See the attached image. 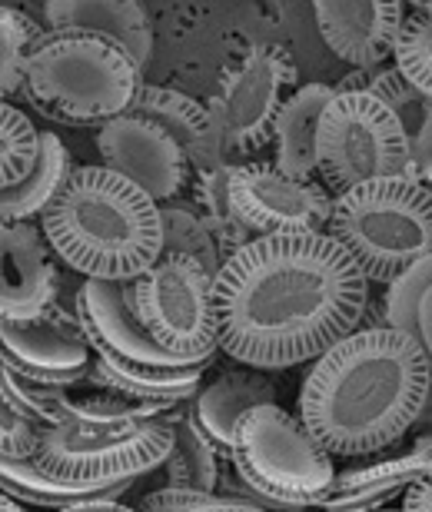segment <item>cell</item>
<instances>
[{
    "label": "cell",
    "instance_id": "6da1fadb",
    "mask_svg": "<svg viewBox=\"0 0 432 512\" xmlns=\"http://www.w3.org/2000/svg\"><path fill=\"white\" fill-rule=\"evenodd\" d=\"M366 313L369 276L329 233L256 237L216 273L220 350L253 370L320 360Z\"/></svg>",
    "mask_w": 432,
    "mask_h": 512
},
{
    "label": "cell",
    "instance_id": "7a4b0ae2",
    "mask_svg": "<svg viewBox=\"0 0 432 512\" xmlns=\"http://www.w3.org/2000/svg\"><path fill=\"white\" fill-rule=\"evenodd\" d=\"M432 393V366L399 326H359L310 363L300 419L339 459L396 449L413 433Z\"/></svg>",
    "mask_w": 432,
    "mask_h": 512
},
{
    "label": "cell",
    "instance_id": "3957f363",
    "mask_svg": "<svg viewBox=\"0 0 432 512\" xmlns=\"http://www.w3.org/2000/svg\"><path fill=\"white\" fill-rule=\"evenodd\" d=\"M40 230L87 280H140L163 256L160 203L110 167H77Z\"/></svg>",
    "mask_w": 432,
    "mask_h": 512
},
{
    "label": "cell",
    "instance_id": "277c9868",
    "mask_svg": "<svg viewBox=\"0 0 432 512\" xmlns=\"http://www.w3.org/2000/svg\"><path fill=\"white\" fill-rule=\"evenodd\" d=\"M143 67L120 40L90 30H47L27 64L24 97L50 120L74 127L133 114Z\"/></svg>",
    "mask_w": 432,
    "mask_h": 512
},
{
    "label": "cell",
    "instance_id": "5b68a950",
    "mask_svg": "<svg viewBox=\"0 0 432 512\" xmlns=\"http://www.w3.org/2000/svg\"><path fill=\"white\" fill-rule=\"evenodd\" d=\"M329 237L363 266L369 283L393 286L432 256V187L409 177H386L336 193Z\"/></svg>",
    "mask_w": 432,
    "mask_h": 512
},
{
    "label": "cell",
    "instance_id": "8992f818",
    "mask_svg": "<svg viewBox=\"0 0 432 512\" xmlns=\"http://www.w3.org/2000/svg\"><path fill=\"white\" fill-rule=\"evenodd\" d=\"M333 453L280 403L250 409L233 429L230 466L266 509L306 512L333 489Z\"/></svg>",
    "mask_w": 432,
    "mask_h": 512
},
{
    "label": "cell",
    "instance_id": "52a82bcc",
    "mask_svg": "<svg viewBox=\"0 0 432 512\" xmlns=\"http://www.w3.org/2000/svg\"><path fill=\"white\" fill-rule=\"evenodd\" d=\"M320 177L343 193L359 183L406 177L409 140L396 110L369 90L339 87L320 120Z\"/></svg>",
    "mask_w": 432,
    "mask_h": 512
},
{
    "label": "cell",
    "instance_id": "ba28073f",
    "mask_svg": "<svg viewBox=\"0 0 432 512\" xmlns=\"http://www.w3.org/2000/svg\"><path fill=\"white\" fill-rule=\"evenodd\" d=\"M183 406V403H180ZM177 409L137 426H54L34 463L44 473L80 486H120L143 479L167 463Z\"/></svg>",
    "mask_w": 432,
    "mask_h": 512
},
{
    "label": "cell",
    "instance_id": "9c48e42d",
    "mask_svg": "<svg viewBox=\"0 0 432 512\" xmlns=\"http://www.w3.org/2000/svg\"><path fill=\"white\" fill-rule=\"evenodd\" d=\"M143 326L163 350L177 356H216V273L183 253H163L150 273L133 280Z\"/></svg>",
    "mask_w": 432,
    "mask_h": 512
},
{
    "label": "cell",
    "instance_id": "30bf717a",
    "mask_svg": "<svg viewBox=\"0 0 432 512\" xmlns=\"http://www.w3.org/2000/svg\"><path fill=\"white\" fill-rule=\"evenodd\" d=\"M296 84V64L280 44H260L226 74L220 97L210 110L220 120L226 147L233 153H253L273 143L276 117Z\"/></svg>",
    "mask_w": 432,
    "mask_h": 512
},
{
    "label": "cell",
    "instance_id": "8fae6325",
    "mask_svg": "<svg viewBox=\"0 0 432 512\" xmlns=\"http://www.w3.org/2000/svg\"><path fill=\"white\" fill-rule=\"evenodd\" d=\"M230 200L236 220L253 237L326 233L336 197L320 180H300L276 163H236Z\"/></svg>",
    "mask_w": 432,
    "mask_h": 512
},
{
    "label": "cell",
    "instance_id": "7c38bea8",
    "mask_svg": "<svg viewBox=\"0 0 432 512\" xmlns=\"http://www.w3.org/2000/svg\"><path fill=\"white\" fill-rule=\"evenodd\" d=\"M0 350L4 366L24 380L44 386H77L90 376L94 346L74 303L57 300L37 320H0Z\"/></svg>",
    "mask_w": 432,
    "mask_h": 512
},
{
    "label": "cell",
    "instance_id": "4fadbf2b",
    "mask_svg": "<svg viewBox=\"0 0 432 512\" xmlns=\"http://www.w3.org/2000/svg\"><path fill=\"white\" fill-rule=\"evenodd\" d=\"M77 316L94 353L120 366H190L210 356H177L153 340L133 300V280H87L74 290Z\"/></svg>",
    "mask_w": 432,
    "mask_h": 512
},
{
    "label": "cell",
    "instance_id": "5bb4252c",
    "mask_svg": "<svg viewBox=\"0 0 432 512\" xmlns=\"http://www.w3.org/2000/svg\"><path fill=\"white\" fill-rule=\"evenodd\" d=\"M97 153L104 167L137 183L157 203L177 200L193 167L180 143L160 124L140 114H123L100 127Z\"/></svg>",
    "mask_w": 432,
    "mask_h": 512
},
{
    "label": "cell",
    "instance_id": "9a60e30c",
    "mask_svg": "<svg viewBox=\"0 0 432 512\" xmlns=\"http://www.w3.org/2000/svg\"><path fill=\"white\" fill-rule=\"evenodd\" d=\"M323 44L356 70H373L396 57L406 27L403 0H313Z\"/></svg>",
    "mask_w": 432,
    "mask_h": 512
},
{
    "label": "cell",
    "instance_id": "2e32d148",
    "mask_svg": "<svg viewBox=\"0 0 432 512\" xmlns=\"http://www.w3.org/2000/svg\"><path fill=\"white\" fill-rule=\"evenodd\" d=\"M4 283H0V320H37L60 300V256L47 233L34 223H0Z\"/></svg>",
    "mask_w": 432,
    "mask_h": 512
},
{
    "label": "cell",
    "instance_id": "e0dca14e",
    "mask_svg": "<svg viewBox=\"0 0 432 512\" xmlns=\"http://www.w3.org/2000/svg\"><path fill=\"white\" fill-rule=\"evenodd\" d=\"M263 403H276L273 380L266 376V370H253V366L240 363L230 366V370H220L213 380L203 383L187 406L207 439L216 446V453L230 463L236 423Z\"/></svg>",
    "mask_w": 432,
    "mask_h": 512
},
{
    "label": "cell",
    "instance_id": "ac0fdd59",
    "mask_svg": "<svg viewBox=\"0 0 432 512\" xmlns=\"http://www.w3.org/2000/svg\"><path fill=\"white\" fill-rule=\"evenodd\" d=\"M133 114L147 117L167 130L200 173L226 167L230 147H226L220 120H216L213 110L203 107L200 100L180 94V90H173V87H143Z\"/></svg>",
    "mask_w": 432,
    "mask_h": 512
},
{
    "label": "cell",
    "instance_id": "d6986e66",
    "mask_svg": "<svg viewBox=\"0 0 432 512\" xmlns=\"http://www.w3.org/2000/svg\"><path fill=\"white\" fill-rule=\"evenodd\" d=\"M47 30H90L120 40L140 67L153 57V24L143 0H44Z\"/></svg>",
    "mask_w": 432,
    "mask_h": 512
},
{
    "label": "cell",
    "instance_id": "ffe728a7",
    "mask_svg": "<svg viewBox=\"0 0 432 512\" xmlns=\"http://www.w3.org/2000/svg\"><path fill=\"white\" fill-rule=\"evenodd\" d=\"M336 97V87L329 84H306L296 87L276 117L273 127V163L290 177L313 180L320 173V153H316V137H320V120L329 100Z\"/></svg>",
    "mask_w": 432,
    "mask_h": 512
},
{
    "label": "cell",
    "instance_id": "44dd1931",
    "mask_svg": "<svg viewBox=\"0 0 432 512\" xmlns=\"http://www.w3.org/2000/svg\"><path fill=\"white\" fill-rule=\"evenodd\" d=\"M353 90H369L379 100H386L396 110L399 124L406 130L409 140V180L429 183L432 187V97H426L423 90H416L403 77V70L396 64L386 70H363V80Z\"/></svg>",
    "mask_w": 432,
    "mask_h": 512
},
{
    "label": "cell",
    "instance_id": "7402d4cb",
    "mask_svg": "<svg viewBox=\"0 0 432 512\" xmlns=\"http://www.w3.org/2000/svg\"><path fill=\"white\" fill-rule=\"evenodd\" d=\"M216 356L190 366H120L94 356L87 383L110 393H123L133 399H147V403H170L180 406L197 396L203 386V376L213 370Z\"/></svg>",
    "mask_w": 432,
    "mask_h": 512
},
{
    "label": "cell",
    "instance_id": "603a6c76",
    "mask_svg": "<svg viewBox=\"0 0 432 512\" xmlns=\"http://www.w3.org/2000/svg\"><path fill=\"white\" fill-rule=\"evenodd\" d=\"M74 163L57 133H40V160L30 170L27 180L4 187L0 193V220L4 223H30L34 217H44L47 207L60 197L67 180L74 177Z\"/></svg>",
    "mask_w": 432,
    "mask_h": 512
},
{
    "label": "cell",
    "instance_id": "cb8c5ba5",
    "mask_svg": "<svg viewBox=\"0 0 432 512\" xmlns=\"http://www.w3.org/2000/svg\"><path fill=\"white\" fill-rule=\"evenodd\" d=\"M187 403L180 406L177 423H173V449H170L167 463L160 466V483L197 489V493H207V496H220L223 456L216 453V446L207 439L197 419H193Z\"/></svg>",
    "mask_w": 432,
    "mask_h": 512
},
{
    "label": "cell",
    "instance_id": "d4e9b609",
    "mask_svg": "<svg viewBox=\"0 0 432 512\" xmlns=\"http://www.w3.org/2000/svg\"><path fill=\"white\" fill-rule=\"evenodd\" d=\"M137 483L140 479L120 486H80L44 473L37 463H0V486H4L7 496H14L27 506H44L54 512L97 503V499H123Z\"/></svg>",
    "mask_w": 432,
    "mask_h": 512
},
{
    "label": "cell",
    "instance_id": "484cf974",
    "mask_svg": "<svg viewBox=\"0 0 432 512\" xmlns=\"http://www.w3.org/2000/svg\"><path fill=\"white\" fill-rule=\"evenodd\" d=\"M386 320L413 336L432 366V256L386 286Z\"/></svg>",
    "mask_w": 432,
    "mask_h": 512
},
{
    "label": "cell",
    "instance_id": "4316f807",
    "mask_svg": "<svg viewBox=\"0 0 432 512\" xmlns=\"http://www.w3.org/2000/svg\"><path fill=\"white\" fill-rule=\"evenodd\" d=\"M160 217H163V253L193 256L210 273L223 270L226 260L220 247H216V237L210 233V223L203 217V210L183 200H167L160 203Z\"/></svg>",
    "mask_w": 432,
    "mask_h": 512
},
{
    "label": "cell",
    "instance_id": "83f0119b",
    "mask_svg": "<svg viewBox=\"0 0 432 512\" xmlns=\"http://www.w3.org/2000/svg\"><path fill=\"white\" fill-rule=\"evenodd\" d=\"M40 40H44V27L34 17L14 7L0 10V94H4V100L24 94L27 64Z\"/></svg>",
    "mask_w": 432,
    "mask_h": 512
},
{
    "label": "cell",
    "instance_id": "f1b7e54d",
    "mask_svg": "<svg viewBox=\"0 0 432 512\" xmlns=\"http://www.w3.org/2000/svg\"><path fill=\"white\" fill-rule=\"evenodd\" d=\"M40 160V130L10 100L0 107V187L27 180Z\"/></svg>",
    "mask_w": 432,
    "mask_h": 512
},
{
    "label": "cell",
    "instance_id": "f546056e",
    "mask_svg": "<svg viewBox=\"0 0 432 512\" xmlns=\"http://www.w3.org/2000/svg\"><path fill=\"white\" fill-rule=\"evenodd\" d=\"M74 389V386H70ZM67 386H44L34 380H24L14 370L4 366V380H0V396H4V406H10L14 413L34 419L37 426L54 429L64 426V409H67Z\"/></svg>",
    "mask_w": 432,
    "mask_h": 512
},
{
    "label": "cell",
    "instance_id": "4dcf8cb0",
    "mask_svg": "<svg viewBox=\"0 0 432 512\" xmlns=\"http://www.w3.org/2000/svg\"><path fill=\"white\" fill-rule=\"evenodd\" d=\"M393 64L403 70V77L416 90H423L426 97H432V27L426 14L406 17Z\"/></svg>",
    "mask_w": 432,
    "mask_h": 512
},
{
    "label": "cell",
    "instance_id": "1f68e13d",
    "mask_svg": "<svg viewBox=\"0 0 432 512\" xmlns=\"http://www.w3.org/2000/svg\"><path fill=\"white\" fill-rule=\"evenodd\" d=\"M44 443V426L0 406V463H34Z\"/></svg>",
    "mask_w": 432,
    "mask_h": 512
},
{
    "label": "cell",
    "instance_id": "d6a6232c",
    "mask_svg": "<svg viewBox=\"0 0 432 512\" xmlns=\"http://www.w3.org/2000/svg\"><path fill=\"white\" fill-rule=\"evenodd\" d=\"M207 493H197V489H180V486H153L147 496L137 499V509L140 512H180L187 506H197V503H207Z\"/></svg>",
    "mask_w": 432,
    "mask_h": 512
},
{
    "label": "cell",
    "instance_id": "836d02e7",
    "mask_svg": "<svg viewBox=\"0 0 432 512\" xmlns=\"http://www.w3.org/2000/svg\"><path fill=\"white\" fill-rule=\"evenodd\" d=\"M180 512H270L260 503H243V499H230V496H213L207 503H197V506H187Z\"/></svg>",
    "mask_w": 432,
    "mask_h": 512
},
{
    "label": "cell",
    "instance_id": "e575fe53",
    "mask_svg": "<svg viewBox=\"0 0 432 512\" xmlns=\"http://www.w3.org/2000/svg\"><path fill=\"white\" fill-rule=\"evenodd\" d=\"M403 512H432V473L406 489Z\"/></svg>",
    "mask_w": 432,
    "mask_h": 512
},
{
    "label": "cell",
    "instance_id": "d590c367",
    "mask_svg": "<svg viewBox=\"0 0 432 512\" xmlns=\"http://www.w3.org/2000/svg\"><path fill=\"white\" fill-rule=\"evenodd\" d=\"M57 512H140V509L137 506H127L123 499H97V503L70 506V509H57Z\"/></svg>",
    "mask_w": 432,
    "mask_h": 512
},
{
    "label": "cell",
    "instance_id": "8d00e7d4",
    "mask_svg": "<svg viewBox=\"0 0 432 512\" xmlns=\"http://www.w3.org/2000/svg\"><path fill=\"white\" fill-rule=\"evenodd\" d=\"M416 433L423 436V433H432V393H429V403L423 409V416H419V423H416Z\"/></svg>",
    "mask_w": 432,
    "mask_h": 512
},
{
    "label": "cell",
    "instance_id": "74e56055",
    "mask_svg": "<svg viewBox=\"0 0 432 512\" xmlns=\"http://www.w3.org/2000/svg\"><path fill=\"white\" fill-rule=\"evenodd\" d=\"M0 512H30V509H24V503H20V499L4 493V499H0Z\"/></svg>",
    "mask_w": 432,
    "mask_h": 512
},
{
    "label": "cell",
    "instance_id": "f35d334b",
    "mask_svg": "<svg viewBox=\"0 0 432 512\" xmlns=\"http://www.w3.org/2000/svg\"><path fill=\"white\" fill-rule=\"evenodd\" d=\"M376 512H403V506H399V509H393V506H386V509H376Z\"/></svg>",
    "mask_w": 432,
    "mask_h": 512
},
{
    "label": "cell",
    "instance_id": "ab89813d",
    "mask_svg": "<svg viewBox=\"0 0 432 512\" xmlns=\"http://www.w3.org/2000/svg\"><path fill=\"white\" fill-rule=\"evenodd\" d=\"M426 17H429V27H432V0H429V7H426Z\"/></svg>",
    "mask_w": 432,
    "mask_h": 512
}]
</instances>
